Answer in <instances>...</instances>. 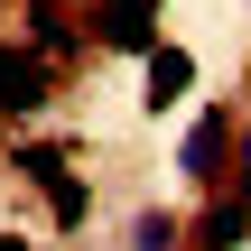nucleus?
<instances>
[{
    "mask_svg": "<svg viewBox=\"0 0 251 251\" xmlns=\"http://www.w3.org/2000/svg\"><path fill=\"white\" fill-rule=\"evenodd\" d=\"M93 37L149 56V47H158V0H93Z\"/></svg>",
    "mask_w": 251,
    "mask_h": 251,
    "instance_id": "obj_1",
    "label": "nucleus"
},
{
    "mask_svg": "<svg viewBox=\"0 0 251 251\" xmlns=\"http://www.w3.org/2000/svg\"><path fill=\"white\" fill-rule=\"evenodd\" d=\"M47 102V47H0V121Z\"/></svg>",
    "mask_w": 251,
    "mask_h": 251,
    "instance_id": "obj_2",
    "label": "nucleus"
},
{
    "mask_svg": "<svg viewBox=\"0 0 251 251\" xmlns=\"http://www.w3.org/2000/svg\"><path fill=\"white\" fill-rule=\"evenodd\" d=\"M224 149H233V121H224V112H205V121L186 130V149H177V168L214 186V177H224Z\"/></svg>",
    "mask_w": 251,
    "mask_h": 251,
    "instance_id": "obj_3",
    "label": "nucleus"
},
{
    "mask_svg": "<svg viewBox=\"0 0 251 251\" xmlns=\"http://www.w3.org/2000/svg\"><path fill=\"white\" fill-rule=\"evenodd\" d=\"M186 84H196V56L186 47H149V112H168V102H186Z\"/></svg>",
    "mask_w": 251,
    "mask_h": 251,
    "instance_id": "obj_4",
    "label": "nucleus"
},
{
    "mask_svg": "<svg viewBox=\"0 0 251 251\" xmlns=\"http://www.w3.org/2000/svg\"><path fill=\"white\" fill-rule=\"evenodd\" d=\"M242 233H251V196H214L196 224V251H242Z\"/></svg>",
    "mask_w": 251,
    "mask_h": 251,
    "instance_id": "obj_5",
    "label": "nucleus"
},
{
    "mask_svg": "<svg viewBox=\"0 0 251 251\" xmlns=\"http://www.w3.org/2000/svg\"><path fill=\"white\" fill-rule=\"evenodd\" d=\"M19 177H28V186H56V177H75V168H65V149L28 140V149H19Z\"/></svg>",
    "mask_w": 251,
    "mask_h": 251,
    "instance_id": "obj_6",
    "label": "nucleus"
},
{
    "mask_svg": "<svg viewBox=\"0 0 251 251\" xmlns=\"http://www.w3.org/2000/svg\"><path fill=\"white\" fill-rule=\"evenodd\" d=\"M47 205H56V224H65V233H75V224L93 214V196H84V177H56V186H47Z\"/></svg>",
    "mask_w": 251,
    "mask_h": 251,
    "instance_id": "obj_7",
    "label": "nucleus"
},
{
    "mask_svg": "<svg viewBox=\"0 0 251 251\" xmlns=\"http://www.w3.org/2000/svg\"><path fill=\"white\" fill-rule=\"evenodd\" d=\"M168 242H186L168 214H140V224H130V251H168Z\"/></svg>",
    "mask_w": 251,
    "mask_h": 251,
    "instance_id": "obj_8",
    "label": "nucleus"
},
{
    "mask_svg": "<svg viewBox=\"0 0 251 251\" xmlns=\"http://www.w3.org/2000/svg\"><path fill=\"white\" fill-rule=\"evenodd\" d=\"M0 251H28V242H19V233H0Z\"/></svg>",
    "mask_w": 251,
    "mask_h": 251,
    "instance_id": "obj_9",
    "label": "nucleus"
},
{
    "mask_svg": "<svg viewBox=\"0 0 251 251\" xmlns=\"http://www.w3.org/2000/svg\"><path fill=\"white\" fill-rule=\"evenodd\" d=\"M242 196H251V158H242Z\"/></svg>",
    "mask_w": 251,
    "mask_h": 251,
    "instance_id": "obj_10",
    "label": "nucleus"
}]
</instances>
